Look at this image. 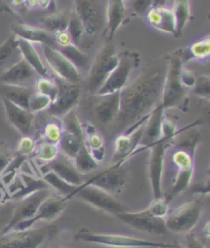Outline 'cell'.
Here are the masks:
<instances>
[{
  "label": "cell",
  "mask_w": 210,
  "mask_h": 248,
  "mask_svg": "<svg viewBox=\"0 0 210 248\" xmlns=\"http://www.w3.org/2000/svg\"><path fill=\"white\" fill-rule=\"evenodd\" d=\"M166 71L167 66L148 67L120 92V110L112 125L114 130L123 134L160 105Z\"/></svg>",
  "instance_id": "1"
},
{
  "label": "cell",
  "mask_w": 210,
  "mask_h": 248,
  "mask_svg": "<svg viewBox=\"0 0 210 248\" xmlns=\"http://www.w3.org/2000/svg\"><path fill=\"white\" fill-rule=\"evenodd\" d=\"M120 57L116 54L113 39H107L106 43L97 52L91 62L87 75V90L90 94H97L107 81L119 63Z\"/></svg>",
  "instance_id": "2"
},
{
  "label": "cell",
  "mask_w": 210,
  "mask_h": 248,
  "mask_svg": "<svg viewBox=\"0 0 210 248\" xmlns=\"http://www.w3.org/2000/svg\"><path fill=\"white\" fill-rule=\"evenodd\" d=\"M75 240L111 248H160L173 245L172 243L150 241L123 234L97 233L85 228L79 230L75 236Z\"/></svg>",
  "instance_id": "3"
},
{
  "label": "cell",
  "mask_w": 210,
  "mask_h": 248,
  "mask_svg": "<svg viewBox=\"0 0 210 248\" xmlns=\"http://www.w3.org/2000/svg\"><path fill=\"white\" fill-rule=\"evenodd\" d=\"M182 51L176 50L168 57L167 71L162 91L160 105L164 110L179 106L187 95V88L180 81V72L182 69Z\"/></svg>",
  "instance_id": "4"
},
{
  "label": "cell",
  "mask_w": 210,
  "mask_h": 248,
  "mask_svg": "<svg viewBox=\"0 0 210 248\" xmlns=\"http://www.w3.org/2000/svg\"><path fill=\"white\" fill-rule=\"evenodd\" d=\"M204 203L202 198H197L177 207L169 212L165 218L166 227L169 232L176 234L191 233L202 218Z\"/></svg>",
  "instance_id": "5"
},
{
  "label": "cell",
  "mask_w": 210,
  "mask_h": 248,
  "mask_svg": "<svg viewBox=\"0 0 210 248\" xmlns=\"http://www.w3.org/2000/svg\"><path fill=\"white\" fill-rule=\"evenodd\" d=\"M57 232L58 227L52 225L11 231L0 236V248H40Z\"/></svg>",
  "instance_id": "6"
},
{
  "label": "cell",
  "mask_w": 210,
  "mask_h": 248,
  "mask_svg": "<svg viewBox=\"0 0 210 248\" xmlns=\"http://www.w3.org/2000/svg\"><path fill=\"white\" fill-rule=\"evenodd\" d=\"M75 197L87 203L93 208L110 215H118L126 210V206L120 202L113 194L104 191L92 185H80L77 190L70 196Z\"/></svg>",
  "instance_id": "7"
},
{
  "label": "cell",
  "mask_w": 210,
  "mask_h": 248,
  "mask_svg": "<svg viewBox=\"0 0 210 248\" xmlns=\"http://www.w3.org/2000/svg\"><path fill=\"white\" fill-rule=\"evenodd\" d=\"M75 13L79 16L85 34L95 36L107 28L106 8L101 0H74Z\"/></svg>",
  "instance_id": "8"
},
{
  "label": "cell",
  "mask_w": 210,
  "mask_h": 248,
  "mask_svg": "<svg viewBox=\"0 0 210 248\" xmlns=\"http://www.w3.org/2000/svg\"><path fill=\"white\" fill-rule=\"evenodd\" d=\"M148 117L139 121L134 127H131L123 134L119 135L114 140V150L112 154L113 164H124L131 156H134L143 149L142 140Z\"/></svg>",
  "instance_id": "9"
},
{
  "label": "cell",
  "mask_w": 210,
  "mask_h": 248,
  "mask_svg": "<svg viewBox=\"0 0 210 248\" xmlns=\"http://www.w3.org/2000/svg\"><path fill=\"white\" fill-rule=\"evenodd\" d=\"M50 190H39L28 196L15 200L12 206V214L8 223L2 230V234L11 232L12 230L22 221L31 219L41 205V203L50 194Z\"/></svg>",
  "instance_id": "10"
},
{
  "label": "cell",
  "mask_w": 210,
  "mask_h": 248,
  "mask_svg": "<svg viewBox=\"0 0 210 248\" xmlns=\"http://www.w3.org/2000/svg\"><path fill=\"white\" fill-rule=\"evenodd\" d=\"M119 57L120 60L117 67L114 69L107 81L98 92L97 95L120 93L129 84L131 74H133L137 63V56L131 54V52H125V54Z\"/></svg>",
  "instance_id": "11"
},
{
  "label": "cell",
  "mask_w": 210,
  "mask_h": 248,
  "mask_svg": "<svg viewBox=\"0 0 210 248\" xmlns=\"http://www.w3.org/2000/svg\"><path fill=\"white\" fill-rule=\"evenodd\" d=\"M172 145V140L167 138H160L148 149L150 150L149 155V179L154 198L162 197V176L166 150Z\"/></svg>",
  "instance_id": "12"
},
{
  "label": "cell",
  "mask_w": 210,
  "mask_h": 248,
  "mask_svg": "<svg viewBox=\"0 0 210 248\" xmlns=\"http://www.w3.org/2000/svg\"><path fill=\"white\" fill-rule=\"evenodd\" d=\"M68 200V197L63 196V195L50 193L45 200L41 203L36 215L29 220L22 221L12 231H24V230L31 229L39 221H47L48 223V221L57 219L64 212Z\"/></svg>",
  "instance_id": "13"
},
{
  "label": "cell",
  "mask_w": 210,
  "mask_h": 248,
  "mask_svg": "<svg viewBox=\"0 0 210 248\" xmlns=\"http://www.w3.org/2000/svg\"><path fill=\"white\" fill-rule=\"evenodd\" d=\"M59 86L58 95L46 111L55 117H64L66 114L75 109L81 99V87L78 83L68 82L57 79Z\"/></svg>",
  "instance_id": "14"
},
{
  "label": "cell",
  "mask_w": 210,
  "mask_h": 248,
  "mask_svg": "<svg viewBox=\"0 0 210 248\" xmlns=\"http://www.w3.org/2000/svg\"><path fill=\"white\" fill-rule=\"evenodd\" d=\"M129 171L124 164H112L99 174L92 176L83 184L95 186L111 194L120 193L128 181Z\"/></svg>",
  "instance_id": "15"
},
{
  "label": "cell",
  "mask_w": 210,
  "mask_h": 248,
  "mask_svg": "<svg viewBox=\"0 0 210 248\" xmlns=\"http://www.w3.org/2000/svg\"><path fill=\"white\" fill-rule=\"evenodd\" d=\"M116 217L124 224L138 231L155 235H165L168 232L164 218L153 217L147 209L139 211H122Z\"/></svg>",
  "instance_id": "16"
},
{
  "label": "cell",
  "mask_w": 210,
  "mask_h": 248,
  "mask_svg": "<svg viewBox=\"0 0 210 248\" xmlns=\"http://www.w3.org/2000/svg\"><path fill=\"white\" fill-rule=\"evenodd\" d=\"M40 48L45 64L59 79L72 83L80 82L81 73L58 49L47 46H40Z\"/></svg>",
  "instance_id": "17"
},
{
  "label": "cell",
  "mask_w": 210,
  "mask_h": 248,
  "mask_svg": "<svg viewBox=\"0 0 210 248\" xmlns=\"http://www.w3.org/2000/svg\"><path fill=\"white\" fill-rule=\"evenodd\" d=\"M7 121L23 136H30L34 128L35 115L11 101L1 97Z\"/></svg>",
  "instance_id": "18"
},
{
  "label": "cell",
  "mask_w": 210,
  "mask_h": 248,
  "mask_svg": "<svg viewBox=\"0 0 210 248\" xmlns=\"http://www.w3.org/2000/svg\"><path fill=\"white\" fill-rule=\"evenodd\" d=\"M93 106L94 116L104 125H113L120 110V93L106 95H97Z\"/></svg>",
  "instance_id": "19"
},
{
  "label": "cell",
  "mask_w": 210,
  "mask_h": 248,
  "mask_svg": "<svg viewBox=\"0 0 210 248\" xmlns=\"http://www.w3.org/2000/svg\"><path fill=\"white\" fill-rule=\"evenodd\" d=\"M41 170L42 172L47 170L54 171L59 176H60V178L64 179L66 182L71 185L77 186V187H79L83 183L81 173L78 171L74 164V161L72 159L63 155L62 153H60L52 161L45 163L41 167Z\"/></svg>",
  "instance_id": "20"
},
{
  "label": "cell",
  "mask_w": 210,
  "mask_h": 248,
  "mask_svg": "<svg viewBox=\"0 0 210 248\" xmlns=\"http://www.w3.org/2000/svg\"><path fill=\"white\" fill-rule=\"evenodd\" d=\"M38 74L23 58L15 62L14 65L7 68L0 75V83L27 85L32 81H37Z\"/></svg>",
  "instance_id": "21"
},
{
  "label": "cell",
  "mask_w": 210,
  "mask_h": 248,
  "mask_svg": "<svg viewBox=\"0 0 210 248\" xmlns=\"http://www.w3.org/2000/svg\"><path fill=\"white\" fill-rule=\"evenodd\" d=\"M14 33L16 37L37 43L40 46H47L56 48V34H52L41 27H35L28 24H20L14 26Z\"/></svg>",
  "instance_id": "22"
},
{
  "label": "cell",
  "mask_w": 210,
  "mask_h": 248,
  "mask_svg": "<svg viewBox=\"0 0 210 248\" xmlns=\"http://www.w3.org/2000/svg\"><path fill=\"white\" fill-rule=\"evenodd\" d=\"M146 17L149 25L157 31L178 36L176 17L170 7L152 8Z\"/></svg>",
  "instance_id": "23"
},
{
  "label": "cell",
  "mask_w": 210,
  "mask_h": 248,
  "mask_svg": "<svg viewBox=\"0 0 210 248\" xmlns=\"http://www.w3.org/2000/svg\"><path fill=\"white\" fill-rule=\"evenodd\" d=\"M164 109L161 105L152 111L145 124L144 136L142 140V148L148 149L151 145L156 143L161 137V126L164 118Z\"/></svg>",
  "instance_id": "24"
},
{
  "label": "cell",
  "mask_w": 210,
  "mask_h": 248,
  "mask_svg": "<svg viewBox=\"0 0 210 248\" xmlns=\"http://www.w3.org/2000/svg\"><path fill=\"white\" fill-rule=\"evenodd\" d=\"M16 38L22 58L34 69L39 77H49L48 68L45 62L42 60L39 50L35 47L34 43L19 37Z\"/></svg>",
  "instance_id": "25"
},
{
  "label": "cell",
  "mask_w": 210,
  "mask_h": 248,
  "mask_svg": "<svg viewBox=\"0 0 210 248\" xmlns=\"http://www.w3.org/2000/svg\"><path fill=\"white\" fill-rule=\"evenodd\" d=\"M127 16L125 0H108L106 8L108 39H113L117 30L124 23Z\"/></svg>",
  "instance_id": "26"
},
{
  "label": "cell",
  "mask_w": 210,
  "mask_h": 248,
  "mask_svg": "<svg viewBox=\"0 0 210 248\" xmlns=\"http://www.w3.org/2000/svg\"><path fill=\"white\" fill-rule=\"evenodd\" d=\"M34 93L35 90L29 85L0 83V96L26 110L29 109V102Z\"/></svg>",
  "instance_id": "27"
},
{
  "label": "cell",
  "mask_w": 210,
  "mask_h": 248,
  "mask_svg": "<svg viewBox=\"0 0 210 248\" xmlns=\"http://www.w3.org/2000/svg\"><path fill=\"white\" fill-rule=\"evenodd\" d=\"M84 144L89 151L99 164L104 160L106 150H105V140L100 132L90 123L83 125Z\"/></svg>",
  "instance_id": "28"
},
{
  "label": "cell",
  "mask_w": 210,
  "mask_h": 248,
  "mask_svg": "<svg viewBox=\"0 0 210 248\" xmlns=\"http://www.w3.org/2000/svg\"><path fill=\"white\" fill-rule=\"evenodd\" d=\"M56 49H58L80 73L89 72L90 67V57L79 46L71 43L66 46H57Z\"/></svg>",
  "instance_id": "29"
},
{
  "label": "cell",
  "mask_w": 210,
  "mask_h": 248,
  "mask_svg": "<svg viewBox=\"0 0 210 248\" xmlns=\"http://www.w3.org/2000/svg\"><path fill=\"white\" fill-rule=\"evenodd\" d=\"M176 175L173 178L172 187L165 198L170 201L172 198L179 196L185 192L192 184L194 175V165L193 166H183L176 167Z\"/></svg>",
  "instance_id": "30"
},
{
  "label": "cell",
  "mask_w": 210,
  "mask_h": 248,
  "mask_svg": "<svg viewBox=\"0 0 210 248\" xmlns=\"http://www.w3.org/2000/svg\"><path fill=\"white\" fill-rule=\"evenodd\" d=\"M22 58L15 35H12L0 44V71H5Z\"/></svg>",
  "instance_id": "31"
},
{
  "label": "cell",
  "mask_w": 210,
  "mask_h": 248,
  "mask_svg": "<svg viewBox=\"0 0 210 248\" xmlns=\"http://www.w3.org/2000/svg\"><path fill=\"white\" fill-rule=\"evenodd\" d=\"M201 141L200 132L192 129L187 131L178 132V135L172 140V145L177 150H182L194 157L196 149Z\"/></svg>",
  "instance_id": "32"
},
{
  "label": "cell",
  "mask_w": 210,
  "mask_h": 248,
  "mask_svg": "<svg viewBox=\"0 0 210 248\" xmlns=\"http://www.w3.org/2000/svg\"><path fill=\"white\" fill-rule=\"evenodd\" d=\"M170 8L174 15V17H176L177 33H178V36H180L191 20V16H192L191 0H173L172 7Z\"/></svg>",
  "instance_id": "33"
},
{
  "label": "cell",
  "mask_w": 210,
  "mask_h": 248,
  "mask_svg": "<svg viewBox=\"0 0 210 248\" xmlns=\"http://www.w3.org/2000/svg\"><path fill=\"white\" fill-rule=\"evenodd\" d=\"M71 14L69 12H60L46 16L41 22V28L46 31L57 34L63 31H67Z\"/></svg>",
  "instance_id": "34"
},
{
  "label": "cell",
  "mask_w": 210,
  "mask_h": 248,
  "mask_svg": "<svg viewBox=\"0 0 210 248\" xmlns=\"http://www.w3.org/2000/svg\"><path fill=\"white\" fill-rule=\"evenodd\" d=\"M42 180L45 181L50 188L56 190L59 194L63 195V196L68 197L70 199V196L77 190V186L69 184L64 179L59 176L56 172L47 170L42 172Z\"/></svg>",
  "instance_id": "35"
},
{
  "label": "cell",
  "mask_w": 210,
  "mask_h": 248,
  "mask_svg": "<svg viewBox=\"0 0 210 248\" xmlns=\"http://www.w3.org/2000/svg\"><path fill=\"white\" fill-rule=\"evenodd\" d=\"M84 141L68 131L63 132V137L58 145L60 153L74 160Z\"/></svg>",
  "instance_id": "36"
},
{
  "label": "cell",
  "mask_w": 210,
  "mask_h": 248,
  "mask_svg": "<svg viewBox=\"0 0 210 248\" xmlns=\"http://www.w3.org/2000/svg\"><path fill=\"white\" fill-rule=\"evenodd\" d=\"M73 161L78 171L81 174L91 172L99 167V163L94 160V158L92 157V155L90 154L84 143L82 144L79 152H78Z\"/></svg>",
  "instance_id": "37"
},
{
  "label": "cell",
  "mask_w": 210,
  "mask_h": 248,
  "mask_svg": "<svg viewBox=\"0 0 210 248\" xmlns=\"http://www.w3.org/2000/svg\"><path fill=\"white\" fill-rule=\"evenodd\" d=\"M62 126L65 131L70 132V134L74 135L78 139H80L84 141V132H83V125L80 121L79 116L76 113L75 110L69 112L63 117Z\"/></svg>",
  "instance_id": "38"
},
{
  "label": "cell",
  "mask_w": 210,
  "mask_h": 248,
  "mask_svg": "<svg viewBox=\"0 0 210 248\" xmlns=\"http://www.w3.org/2000/svg\"><path fill=\"white\" fill-rule=\"evenodd\" d=\"M35 92L48 96L54 102L59 92L57 80L49 77H39L35 82Z\"/></svg>",
  "instance_id": "39"
},
{
  "label": "cell",
  "mask_w": 210,
  "mask_h": 248,
  "mask_svg": "<svg viewBox=\"0 0 210 248\" xmlns=\"http://www.w3.org/2000/svg\"><path fill=\"white\" fill-rule=\"evenodd\" d=\"M67 31L70 35V37H71L72 43L80 47V43L83 38V35L85 34V30L79 19V16L76 15L75 12L71 14V17H70Z\"/></svg>",
  "instance_id": "40"
},
{
  "label": "cell",
  "mask_w": 210,
  "mask_h": 248,
  "mask_svg": "<svg viewBox=\"0 0 210 248\" xmlns=\"http://www.w3.org/2000/svg\"><path fill=\"white\" fill-rule=\"evenodd\" d=\"M190 57L193 60H205L210 57V35L194 42L189 48Z\"/></svg>",
  "instance_id": "41"
},
{
  "label": "cell",
  "mask_w": 210,
  "mask_h": 248,
  "mask_svg": "<svg viewBox=\"0 0 210 248\" xmlns=\"http://www.w3.org/2000/svg\"><path fill=\"white\" fill-rule=\"evenodd\" d=\"M127 14L135 16H146L153 8V0H126Z\"/></svg>",
  "instance_id": "42"
},
{
  "label": "cell",
  "mask_w": 210,
  "mask_h": 248,
  "mask_svg": "<svg viewBox=\"0 0 210 248\" xmlns=\"http://www.w3.org/2000/svg\"><path fill=\"white\" fill-rule=\"evenodd\" d=\"M59 154V147L57 145L49 144L47 141H43V143L36 146V149H35V155H36V158L39 159L40 161H43L45 163L54 160Z\"/></svg>",
  "instance_id": "43"
},
{
  "label": "cell",
  "mask_w": 210,
  "mask_h": 248,
  "mask_svg": "<svg viewBox=\"0 0 210 248\" xmlns=\"http://www.w3.org/2000/svg\"><path fill=\"white\" fill-rule=\"evenodd\" d=\"M146 209L150 212L153 217L165 219L170 212L169 201L165 197L154 198V200L150 203V205H149Z\"/></svg>",
  "instance_id": "44"
},
{
  "label": "cell",
  "mask_w": 210,
  "mask_h": 248,
  "mask_svg": "<svg viewBox=\"0 0 210 248\" xmlns=\"http://www.w3.org/2000/svg\"><path fill=\"white\" fill-rule=\"evenodd\" d=\"M63 132L64 129L62 124H59L58 122H49L43 130V139H45V141L58 146L63 137Z\"/></svg>",
  "instance_id": "45"
},
{
  "label": "cell",
  "mask_w": 210,
  "mask_h": 248,
  "mask_svg": "<svg viewBox=\"0 0 210 248\" xmlns=\"http://www.w3.org/2000/svg\"><path fill=\"white\" fill-rule=\"evenodd\" d=\"M51 103H52V101H51V99H49L48 96L43 95L41 93H38L35 92L30 99L28 110L32 114L36 115L38 113L47 111L48 108L50 107Z\"/></svg>",
  "instance_id": "46"
},
{
  "label": "cell",
  "mask_w": 210,
  "mask_h": 248,
  "mask_svg": "<svg viewBox=\"0 0 210 248\" xmlns=\"http://www.w3.org/2000/svg\"><path fill=\"white\" fill-rule=\"evenodd\" d=\"M193 93L201 99L210 101V76L203 75L197 77V82L193 88Z\"/></svg>",
  "instance_id": "47"
},
{
  "label": "cell",
  "mask_w": 210,
  "mask_h": 248,
  "mask_svg": "<svg viewBox=\"0 0 210 248\" xmlns=\"http://www.w3.org/2000/svg\"><path fill=\"white\" fill-rule=\"evenodd\" d=\"M36 141L30 136H24L17 144V154H21L23 156H27L35 152L36 149Z\"/></svg>",
  "instance_id": "48"
},
{
  "label": "cell",
  "mask_w": 210,
  "mask_h": 248,
  "mask_svg": "<svg viewBox=\"0 0 210 248\" xmlns=\"http://www.w3.org/2000/svg\"><path fill=\"white\" fill-rule=\"evenodd\" d=\"M14 157L15 155L11 148L3 143H0V175L4 172L7 166L13 161Z\"/></svg>",
  "instance_id": "49"
},
{
  "label": "cell",
  "mask_w": 210,
  "mask_h": 248,
  "mask_svg": "<svg viewBox=\"0 0 210 248\" xmlns=\"http://www.w3.org/2000/svg\"><path fill=\"white\" fill-rule=\"evenodd\" d=\"M180 81L187 90H193L197 82V77L193 73V71L182 67L180 72Z\"/></svg>",
  "instance_id": "50"
},
{
  "label": "cell",
  "mask_w": 210,
  "mask_h": 248,
  "mask_svg": "<svg viewBox=\"0 0 210 248\" xmlns=\"http://www.w3.org/2000/svg\"><path fill=\"white\" fill-rule=\"evenodd\" d=\"M183 248H206L205 243L193 233H188Z\"/></svg>",
  "instance_id": "51"
},
{
  "label": "cell",
  "mask_w": 210,
  "mask_h": 248,
  "mask_svg": "<svg viewBox=\"0 0 210 248\" xmlns=\"http://www.w3.org/2000/svg\"><path fill=\"white\" fill-rule=\"evenodd\" d=\"M56 41H57V46H66L71 44V37L68 33V31H63L56 34Z\"/></svg>",
  "instance_id": "52"
},
{
  "label": "cell",
  "mask_w": 210,
  "mask_h": 248,
  "mask_svg": "<svg viewBox=\"0 0 210 248\" xmlns=\"http://www.w3.org/2000/svg\"><path fill=\"white\" fill-rule=\"evenodd\" d=\"M169 0H153V8L168 7Z\"/></svg>",
  "instance_id": "53"
},
{
  "label": "cell",
  "mask_w": 210,
  "mask_h": 248,
  "mask_svg": "<svg viewBox=\"0 0 210 248\" xmlns=\"http://www.w3.org/2000/svg\"><path fill=\"white\" fill-rule=\"evenodd\" d=\"M51 1H52V0H37L38 7H41V8H47Z\"/></svg>",
  "instance_id": "54"
},
{
  "label": "cell",
  "mask_w": 210,
  "mask_h": 248,
  "mask_svg": "<svg viewBox=\"0 0 210 248\" xmlns=\"http://www.w3.org/2000/svg\"><path fill=\"white\" fill-rule=\"evenodd\" d=\"M203 233H204V235H205L206 238H209V239H210V218H209V220L206 223V225L204 226Z\"/></svg>",
  "instance_id": "55"
},
{
  "label": "cell",
  "mask_w": 210,
  "mask_h": 248,
  "mask_svg": "<svg viewBox=\"0 0 210 248\" xmlns=\"http://www.w3.org/2000/svg\"><path fill=\"white\" fill-rule=\"evenodd\" d=\"M26 4H27L28 7L31 8V10H33V8L38 7L37 0H27V2H26Z\"/></svg>",
  "instance_id": "56"
},
{
  "label": "cell",
  "mask_w": 210,
  "mask_h": 248,
  "mask_svg": "<svg viewBox=\"0 0 210 248\" xmlns=\"http://www.w3.org/2000/svg\"><path fill=\"white\" fill-rule=\"evenodd\" d=\"M26 2H27V0H13V1H12L13 5L15 6V7H20L24 4H26Z\"/></svg>",
  "instance_id": "57"
},
{
  "label": "cell",
  "mask_w": 210,
  "mask_h": 248,
  "mask_svg": "<svg viewBox=\"0 0 210 248\" xmlns=\"http://www.w3.org/2000/svg\"><path fill=\"white\" fill-rule=\"evenodd\" d=\"M4 195H5V192L3 190V184H2V182H0V202L3 200Z\"/></svg>",
  "instance_id": "58"
},
{
  "label": "cell",
  "mask_w": 210,
  "mask_h": 248,
  "mask_svg": "<svg viewBox=\"0 0 210 248\" xmlns=\"http://www.w3.org/2000/svg\"><path fill=\"white\" fill-rule=\"evenodd\" d=\"M52 248H66V247H64V246H60V245H58V246H55V247H52Z\"/></svg>",
  "instance_id": "59"
},
{
  "label": "cell",
  "mask_w": 210,
  "mask_h": 248,
  "mask_svg": "<svg viewBox=\"0 0 210 248\" xmlns=\"http://www.w3.org/2000/svg\"><path fill=\"white\" fill-rule=\"evenodd\" d=\"M172 247H173V245L170 246V247H160V248H172Z\"/></svg>",
  "instance_id": "60"
},
{
  "label": "cell",
  "mask_w": 210,
  "mask_h": 248,
  "mask_svg": "<svg viewBox=\"0 0 210 248\" xmlns=\"http://www.w3.org/2000/svg\"><path fill=\"white\" fill-rule=\"evenodd\" d=\"M208 172L210 173V164H209V167H208Z\"/></svg>",
  "instance_id": "61"
},
{
  "label": "cell",
  "mask_w": 210,
  "mask_h": 248,
  "mask_svg": "<svg viewBox=\"0 0 210 248\" xmlns=\"http://www.w3.org/2000/svg\"><path fill=\"white\" fill-rule=\"evenodd\" d=\"M208 20H209V21H210V14H209V15H208Z\"/></svg>",
  "instance_id": "62"
},
{
  "label": "cell",
  "mask_w": 210,
  "mask_h": 248,
  "mask_svg": "<svg viewBox=\"0 0 210 248\" xmlns=\"http://www.w3.org/2000/svg\"><path fill=\"white\" fill-rule=\"evenodd\" d=\"M125 1H126V0H125Z\"/></svg>",
  "instance_id": "63"
}]
</instances>
